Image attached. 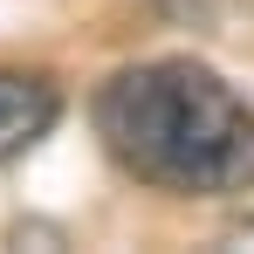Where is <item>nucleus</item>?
I'll use <instances>...</instances> for the list:
<instances>
[{
	"instance_id": "obj_3",
	"label": "nucleus",
	"mask_w": 254,
	"mask_h": 254,
	"mask_svg": "<svg viewBox=\"0 0 254 254\" xmlns=\"http://www.w3.org/2000/svg\"><path fill=\"white\" fill-rule=\"evenodd\" d=\"M227 241H234V248H254V220H241V227H234Z\"/></svg>"
},
{
	"instance_id": "obj_2",
	"label": "nucleus",
	"mask_w": 254,
	"mask_h": 254,
	"mask_svg": "<svg viewBox=\"0 0 254 254\" xmlns=\"http://www.w3.org/2000/svg\"><path fill=\"white\" fill-rule=\"evenodd\" d=\"M55 124H62V89H55V76L0 62V165H21Z\"/></svg>"
},
{
	"instance_id": "obj_1",
	"label": "nucleus",
	"mask_w": 254,
	"mask_h": 254,
	"mask_svg": "<svg viewBox=\"0 0 254 254\" xmlns=\"http://www.w3.org/2000/svg\"><path fill=\"white\" fill-rule=\"evenodd\" d=\"M110 165L172 199L254 192V103L192 55L124 62L89 96Z\"/></svg>"
}]
</instances>
